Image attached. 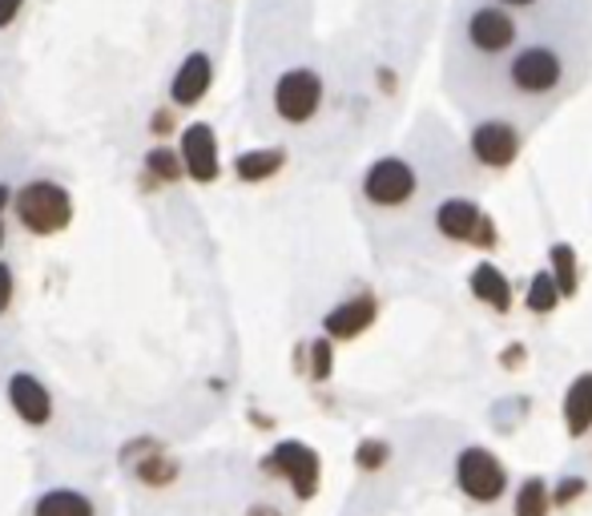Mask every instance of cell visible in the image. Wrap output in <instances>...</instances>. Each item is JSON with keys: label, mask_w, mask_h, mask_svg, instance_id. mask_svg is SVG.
Listing matches in <instances>:
<instances>
[{"label": "cell", "mask_w": 592, "mask_h": 516, "mask_svg": "<svg viewBox=\"0 0 592 516\" xmlns=\"http://www.w3.org/2000/svg\"><path fill=\"white\" fill-rule=\"evenodd\" d=\"M319 105H323V78L311 69H291L274 81V110H279L282 122H311Z\"/></svg>", "instance_id": "cell-5"}, {"label": "cell", "mask_w": 592, "mask_h": 516, "mask_svg": "<svg viewBox=\"0 0 592 516\" xmlns=\"http://www.w3.org/2000/svg\"><path fill=\"white\" fill-rule=\"evenodd\" d=\"M471 295L484 307H492V311H508L512 307V287H508V279H503V270L496 262H480V267L471 270Z\"/></svg>", "instance_id": "cell-14"}, {"label": "cell", "mask_w": 592, "mask_h": 516, "mask_svg": "<svg viewBox=\"0 0 592 516\" xmlns=\"http://www.w3.org/2000/svg\"><path fill=\"white\" fill-rule=\"evenodd\" d=\"M560 81H564V56L552 45H525L508 61V85L525 97L557 93Z\"/></svg>", "instance_id": "cell-1"}, {"label": "cell", "mask_w": 592, "mask_h": 516, "mask_svg": "<svg viewBox=\"0 0 592 516\" xmlns=\"http://www.w3.org/2000/svg\"><path fill=\"white\" fill-rule=\"evenodd\" d=\"M436 230L444 238H451V242H471V247H480V250L496 247L492 218L476 203H468V198H447L436 210Z\"/></svg>", "instance_id": "cell-4"}, {"label": "cell", "mask_w": 592, "mask_h": 516, "mask_svg": "<svg viewBox=\"0 0 592 516\" xmlns=\"http://www.w3.org/2000/svg\"><path fill=\"white\" fill-rule=\"evenodd\" d=\"M4 198H9V190H4V186H0V206H4Z\"/></svg>", "instance_id": "cell-29"}, {"label": "cell", "mask_w": 592, "mask_h": 516, "mask_svg": "<svg viewBox=\"0 0 592 516\" xmlns=\"http://www.w3.org/2000/svg\"><path fill=\"white\" fill-rule=\"evenodd\" d=\"M9 299H12V270L0 262V311L9 307Z\"/></svg>", "instance_id": "cell-25"}, {"label": "cell", "mask_w": 592, "mask_h": 516, "mask_svg": "<svg viewBox=\"0 0 592 516\" xmlns=\"http://www.w3.org/2000/svg\"><path fill=\"white\" fill-rule=\"evenodd\" d=\"M471 154L492 169L512 166L520 154V130L512 122H480L471 130Z\"/></svg>", "instance_id": "cell-9"}, {"label": "cell", "mask_w": 592, "mask_h": 516, "mask_svg": "<svg viewBox=\"0 0 592 516\" xmlns=\"http://www.w3.org/2000/svg\"><path fill=\"white\" fill-rule=\"evenodd\" d=\"M17 214L21 223L33 230V235H56L65 230L69 218H73V206H69V194L56 186V182H29L21 194H17Z\"/></svg>", "instance_id": "cell-2"}, {"label": "cell", "mask_w": 592, "mask_h": 516, "mask_svg": "<svg viewBox=\"0 0 592 516\" xmlns=\"http://www.w3.org/2000/svg\"><path fill=\"white\" fill-rule=\"evenodd\" d=\"M9 400H12V407H17V415L21 420H29V424H45L49 420V392L41 388V383L33 380V375H12V383H9Z\"/></svg>", "instance_id": "cell-13"}, {"label": "cell", "mask_w": 592, "mask_h": 516, "mask_svg": "<svg viewBox=\"0 0 592 516\" xmlns=\"http://www.w3.org/2000/svg\"><path fill=\"white\" fill-rule=\"evenodd\" d=\"M359 468H383V464H387V444H383V440H363V444H359Z\"/></svg>", "instance_id": "cell-21"}, {"label": "cell", "mask_w": 592, "mask_h": 516, "mask_svg": "<svg viewBox=\"0 0 592 516\" xmlns=\"http://www.w3.org/2000/svg\"><path fill=\"white\" fill-rule=\"evenodd\" d=\"M267 472L287 476L299 500H311L319 493V452L299 444V440H282L279 448L267 456Z\"/></svg>", "instance_id": "cell-7"}, {"label": "cell", "mask_w": 592, "mask_h": 516, "mask_svg": "<svg viewBox=\"0 0 592 516\" xmlns=\"http://www.w3.org/2000/svg\"><path fill=\"white\" fill-rule=\"evenodd\" d=\"M464 41L480 56H503L520 41V24L503 4H480L464 21Z\"/></svg>", "instance_id": "cell-3"}, {"label": "cell", "mask_w": 592, "mask_h": 516, "mask_svg": "<svg viewBox=\"0 0 592 516\" xmlns=\"http://www.w3.org/2000/svg\"><path fill=\"white\" fill-rule=\"evenodd\" d=\"M552 258V279L560 287V299H572L577 295V282H581V270H577V250L569 242H557V247L548 250Z\"/></svg>", "instance_id": "cell-17"}, {"label": "cell", "mask_w": 592, "mask_h": 516, "mask_svg": "<svg viewBox=\"0 0 592 516\" xmlns=\"http://www.w3.org/2000/svg\"><path fill=\"white\" fill-rule=\"evenodd\" d=\"M525 303H528V311H532V314L557 311L560 287H557V279H552V270H537V275H532V287H528Z\"/></svg>", "instance_id": "cell-19"}, {"label": "cell", "mask_w": 592, "mask_h": 516, "mask_svg": "<svg viewBox=\"0 0 592 516\" xmlns=\"http://www.w3.org/2000/svg\"><path fill=\"white\" fill-rule=\"evenodd\" d=\"M21 4H24V0H0V29H4V24L17 17V12H21Z\"/></svg>", "instance_id": "cell-26"}, {"label": "cell", "mask_w": 592, "mask_h": 516, "mask_svg": "<svg viewBox=\"0 0 592 516\" xmlns=\"http://www.w3.org/2000/svg\"><path fill=\"white\" fill-rule=\"evenodd\" d=\"M250 516H279L274 508H267V505H258V508H250Z\"/></svg>", "instance_id": "cell-28"}, {"label": "cell", "mask_w": 592, "mask_h": 516, "mask_svg": "<svg viewBox=\"0 0 592 516\" xmlns=\"http://www.w3.org/2000/svg\"><path fill=\"white\" fill-rule=\"evenodd\" d=\"M456 484L471 500L492 505V500L503 496V488H508V472H503V464L496 461L492 452L468 448V452H459V461H456Z\"/></svg>", "instance_id": "cell-6"}, {"label": "cell", "mask_w": 592, "mask_h": 516, "mask_svg": "<svg viewBox=\"0 0 592 516\" xmlns=\"http://www.w3.org/2000/svg\"><path fill=\"white\" fill-rule=\"evenodd\" d=\"M210 56L206 53H190L186 61H181V69L174 73V85H169V97L178 105H198L201 97H206V90H210Z\"/></svg>", "instance_id": "cell-12"}, {"label": "cell", "mask_w": 592, "mask_h": 516, "mask_svg": "<svg viewBox=\"0 0 592 516\" xmlns=\"http://www.w3.org/2000/svg\"><path fill=\"white\" fill-rule=\"evenodd\" d=\"M33 516H93V505L81 493H69V488H56L37 500Z\"/></svg>", "instance_id": "cell-18"}, {"label": "cell", "mask_w": 592, "mask_h": 516, "mask_svg": "<svg viewBox=\"0 0 592 516\" xmlns=\"http://www.w3.org/2000/svg\"><path fill=\"white\" fill-rule=\"evenodd\" d=\"M311 375L314 380H326V375H331V339H319L311 348Z\"/></svg>", "instance_id": "cell-22"}, {"label": "cell", "mask_w": 592, "mask_h": 516, "mask_svg": "<svg viewBox=\"0 0 592 516\" xmlns=\"http://www.w3.org/2000/svg\"><path fill=\"white\" fill-rule=\"evenodd\" d=\"M371 323H375V299H371V295L346 299V303H339L335 311H326V319H323L326 336L331 339H355V336H363Z\"/></svg>", "instance_id": "cell-11"}, {"label": "cell", "mask_w": 592, "mask_h": 516, "mask_svg": "<svg viewBox=\"0 0 592 516\" xmlns=\"http://www.w3.org/2000/svg\"><path fill=\"white\" fill-rule=\"evenodd\" d=\"M503 9H508V4H512V9H528V4H537V0H500Z\"/></svg>", "instance_id": "cell-27"}, {"label": "cell", "mask_w": 592, "mask_h": 516, "mask_svg": "<svg viewBox=\"0 0 592 516\" xmlns=\"http://www.w3.org/2000/svg\"><path fill=\"white\" fill-rule=\"evenodd\" d=\"M584 488H589V484H584L581 476H569V481H560V488L552 493V505H572V500H577Z\"/></svg>", "instance_id": "cell-24"}, {"label": "cell", "mask_w": 592, "mask_h": 516, "mask_svg": "<svg viewBox=\"0 0 592 516\" xmlns=\"http://www.w3.org/2000/svg\"><path fill=\"white\" fill-rule=\"evenodd\" d=\"M181 166H186V174L198 182L218 178V142H214L210 125L198 122L181 134Z\"/></svg>", "instance_id": "cell-10"}, {"label": "cell", "mask_w": 592, "mask_h": 516, "mask_svg": "<svg viewBox=\"0 0 592 516\" xmlns=\"http://www.w3.org/2000/svg\"><path fill=\"white\" fill-rule=\"evenodd\" d=\"M552 508V493H548V484L540 476L520 484V493H516V516H548Z\"/></svg>", "instance_id": "cell-20"}, {"label": "cell", "mask_w": 592, "mask_h": 516, "mask_svg": "<svg viewBox=\"0 0 592 516\" xmlns=\"http://www.w3.org/2000/svg\"><path fill=\"white\" fill-rule=\"evenodd\" d=\"M287 154L282 149H247V154L238 157V178L242 182H262L270 174H279Z\"/></svg>", "instance_id": "cell-16"}, {"label": "cell", "mask_w": 592, "mask_h": 516, "mask_svg": "<svg viewBox=\"0 0 592 516\" xmlns=\"http://www.w3.org/2000/svg\"><path fill=\"white\" fill-rule=\"evenodd\" d=\"M146 162H149V169H157V174H162V178H178L181 169H186V166H178V157L166 154V149H154Z\"/></svg>", "instance_id": "cell-23"}, {"label": "cell", "mask_w": 592, "mask_h": 516, "mask_svg": "<svg viewBox=\"0 0 592 516\" xmlns=\"http://www.w3.org/2000/svg\"><path fill=\"white\" fill-rule=\"evenodd\" d=\"M363 194L375 206H403L415 194V169L403 157H380L363 178Z\"/></svg>", "instance_id": "cell-8"}, {"label": "cell", "mask_w": 592, "mask_h": 516, "mask_svg": "<svg viewBox=\"0 0 592 516\" xmlns=\"http://www.w3.org/2000/svg\"><path fill=\"white\" fill-rule=\"evenodd\" d=\"M564 424H569V436H584L592 427V371L572 380L564 395Z\"/></svg>", "instance_id": "cell-15"}]
</instances>
